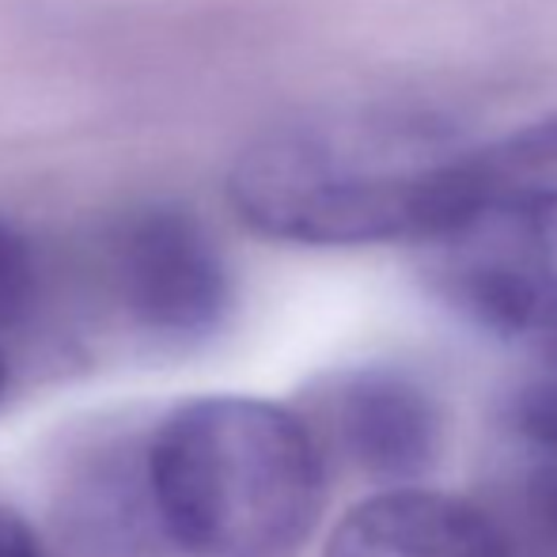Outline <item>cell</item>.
I'll return each instance as SVG.
<instances>
[{
  "mask_svg": "<svg viewBox=\"0 0 557 557\" xmlns=\"http://www.w3.org/2000/svg\"><path fill=\"white\" fill-rule=\"evenodd\" d=\"M508 190L490 140L395 107L315 111L258 133L227 171V198L258 235L296 247L433 239Z\"/></svg>",
  "mask_w": 557,
  "mask_h": 557,
  "instance_id": "1",
  "label": "cell"
},
{
  "mask_svg": "<svg viewBox=\"0 0 557 557\" xmlns=\"http://www.w3.org/2000/svg\"><path fill=\"white\" fill-rule=\"evenodd\" d=\"M148 478L163 535L186 557H296L326 500L308 418L247 395L171 410L148 433Z\"/></svg>",
  "mask_w": 557,
  "mask_h": 557,
  "instance_id": "2",
  "label": "cell"
},
{
  "mask_svg": "<svg viewBox=\"0 0 557 557\" xmlns=\"http://www.w3.org/2000/svg\"><path fill=\"white\" fill-rule=\"evenodd\" d=\"M436 288L478 326L557 334V186H508L425 239Z\"/></svg>",
  "mask_w": 557,
  "mask_h": 557,
  "instance_id": "3",
  "label": "cell"
},
{
  "mask_svg": "<svg viewBox=\"0 0 557 557\" xmlns=\"http://www.w3.org/2000/svg\"><path fill=\"white\" fill-rule=\"evenodd\" d=\"M99 277L117 323L156 349L206 345L232 315V273L194 213L145 206L117 216L99 247Z\"/></svg>",
  "mask_w": 557,
  "mask_h": 557,
  "instance_id": "4",
  "label": "cell"
},
{
  "mask_svg": "<svg viewBox=\"0 0 557 557\" xmlns=\"http://www.w3.org/2000/svg\"><path fill=\"white\" fill-rule=\"evenodd\" d=\"M319 447L387 490L418 485L444 451L436 395L398 364L345 368L319 387Z\"/></svg>",
  "mask_w": 557,
  "mask_h": 557,
  "instance_id": "5",
  "label": "cell"
},
{
  "mask_svg": "<svg viewBox=\"0 0 557 557\" xmlns=\"http://www.w3.org/2000/svg\"><path fill=\"white\" fill-rule=\"evenodd\" d=\"M58 528L84 557H163L171 550L148 478V436H96L58 478Z\"/></svg>",
  "mask_w": 557,
  "mask_h": 557,
  "instance_id": "6",
  "label": "cell"
},
{
  "mask_svg": "<svg viewBox=\"0 0 557 557\" xmlns=\"http://www.w3.org/2000/svg\"><path fill=\"white\" fill-rule=\"evenodd\" d=\"M323 557H516L493 508L455 493L395 485L334 528Z\"/></svg>",
  "mask_w": 557,
  "mask_h": 557,
  "instance_id": "7",
  "label": "cell"
},
{
  "mask_svg": "<svg viewBox=\"0 0 557 557\" xmlns=\"http://www.w3.org/2000/svg\"><path fill=\"white\" fill-rule=\"evenodd\" d=\"M508 433L535 459L557 462V342L546 345L508 395Z\"/></svg>",
  "mask_w": 557,
  "mask_h": 557,
  "instance_id": "8",
  "label": "cell"
},
{
  "mask_svg": "<svg viewBox=\"0 0 557 557\" xmlns=\"http://www.w3.org/2000/svg\"><path fill=\"white\" fill-rule=\"evenodd\" d=\"M38 296V258L30 239L0 216V331L27 319Z\"/></svg>",
  "mask_w": 557,
  "mask_h": 557,
  "instance_id": "9",
  "label": "cell"
},
{
  "mask_svg": "<svg viewBox=\"0 0 557 557\" xmlns=\"http://www.w3.org/2000/svg\"><path fill=\"white\" fill-rule=\"evenodd\" d=\"M0 557H46L35 528L4 505H0Z\"/></svg>",
  "mask_w": 557,
  "mask_h": 557,
  "instance_id": "10",
  "label": "cell"
},
{
  "mask_svg": "<svg viewBox=\"0 0 557 557\" xmlns=\"http://www.w3.org/2000/svg\"><path fill=\"white\" fill-rule=\"evenodd\" d=\"M8 391V364H4V352H0V398H4Z\"/></svg>",
  "mask_w": 557,
  "mask_h": 557,
  "instance_id": "11",
  "label": "cell"
}]
</instances>
